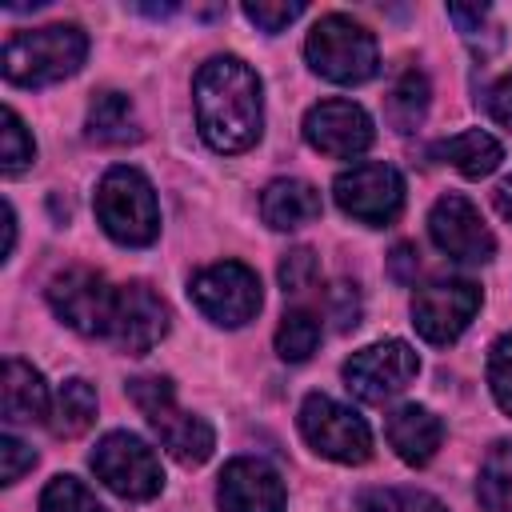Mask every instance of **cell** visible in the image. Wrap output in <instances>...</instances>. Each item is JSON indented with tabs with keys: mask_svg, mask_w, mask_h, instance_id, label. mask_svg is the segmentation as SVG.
<instances>
[{
	"mask_svg": "<svg viewBox=\"0 0 512 512\" xmlns=\"http://www.w3.org/2000/svg\"><path fill=\"white\" fill-rule=\"evenodd\" d=\"M48 304L68 328L84 336H108L116 288L92 268H64L48 280Z\"/></svg>",
	"mask_w": 512,
	"mask_h": 512,
	"instance_id": "30bf717a",
	"label": "cell"
},
{
	"mask_svg": "<svg viewBox=\"0 0 512 512\" xmlns=\"http://www.w3.org/2000/svg\"><path fill=\"white\" fill-rule=\"evenodd\" d=\"M496 212H500L504 220H512V176L496 184Z\"/></svg>",
	"mask_w": 512,
	"mask_h": 512,
	"instance_id": "8d00e7d4",
	"label": "cell"
},
{
	"mask_svg": "<svg viewBox=\"0 0 512 512\" xmlns=\"http://www.w3.org/2000/svg\"><path fill=\"white\" fill-rule=\"evenodd\" d=\"M448 16L456 20V28H460V36L480 52V56H492L496 48H500V24L492 20V8L488 4H448Z\"/></svg>",
	"mask_w": 512,
	"mask_h": 512,
	"instance_id": "484cf974",
	"label": "cell"
},
{
	"mask_svg": "<svg viewBox=\"0 0 512 512\" xmlns=\"http://www.w3.org/2000/svg\"><path fill=\"white\" fill-rule=\"evenodd\" d=\"M96 216L100 228L128 248H144L160 236V204L144 172L116 164L96 184Z\"/></svg>",
	"mask_w": 512,
	"mask_h": 512,
	"instance_id": "3957f363",
	"label": "cell"
},
{
	"mask_svg": "<svg viewBox=\"0 0 512 512\" xmlns=\"http://www.w3.org/2000/svg\"><path fill=\"white\" fill-rule=\"evenodd\" d=\"M0 476H4V484H16L32 464H36V452L24 444V440H16V436H0Z\"/></svg>",
	"mask_w": 512,
	"mask_h": 512,
	"instance_id": "836d02e7",
	"label": "cell"
},
{
	"mask_svg": "<svg viewBox=\"0 0 512 512\" xmlns=\"http://www.w3.org/2000/svg\"><path fill=\"white\" fill-rule=\"evenodd\" d=\"M320 276V260L312 248H292L284 260H280V288L284 292H308Z\"/></svg>",
	"mask_w": 512,
	"mask_h": 512,
	"instance_id": "4dcf8cb0",
	"label": "cell"
},
{
	"mask_svg": "<svg viewBox=\"0 0 512 512\" xmlns=\"http://www.w3.org/2000/svg\"><path fill=\"white\" fill-rule=\"evenodd\" d=\"M488 384H492L496 404L512 416V332L500 336L488 352Z\"/></svg>",
	"mask_w": 512,
	"mask_h": 512,
	"instance_id": "f546056e",
	"label": "cell"
},
{
	"mask_svg": "<svg viewBox=\"0 0 512 512\" xmlns=\"http://www.w3.org/2000/svg\"><path fill=\"white\" fill-rule=\"evenodd\" d=\"M304 56H308L312 72H320L332 84H364L380 68L376 36L340 12H328L312 24V32L304 40Z\"/></svg>",
	"mask_w": 512,
	"mask_h": 512,
	"instance_id": "5b68a950",
	"label": "cell"
},
{
	"mask_svg": "<svg viewBox=\"0 0 512 512\" xmlns=\"http://www.w3.org/2000/svg\"><path fill=\"white\" fill-rule=\"evenodd\" d=\"M316 344H320V320L308 308H296V312H288L280 320V328H276V352H280V360L300 364V360H308L316 352Z\"/></svg>",
	"mask_w": 512,
	"mask_h": 512,
	"instance_id": "d4e9b609",
	"label": "cell"
},
{
	"mask_svg": "<svg viewBox=\"0 0 512 512\" xmlns=\"http://www.w3.org/2000/svg\"><path fill=\"white\" fill-rule=\"evenodd\" d=\"M220 512H284V480L256 456H236L220 472Z\"/></svg>",
	"mask_w": 512,
	"mask_h": 512,
	"instance_id": "2e32d148",
	"label": "cell"
},
{
	"mask_svg": "<svg viewBox=\"0 0 512 512\" xmlns=\"http://www.w3.org/2000/svg\"><path fill=\"white\" fill-rule=\"evenodd\" d=\"M476 496L488 512H512V440H496L480 464Z\"/></svg>",
	"mask_w": 512,
	"mask_h": 512,
	"instance_id": "cb8c5ba5",
	"label": "cell"
},
{
	"mask_svg": "<svg viewBox=\"0 0 512 512\" xmlns=\"http://www.w3.org/2000/svg\"><path fill=\"white\" fill-rule=\"evenodd\" d=\"M488 112H492V120H496L500 128L512 132V72H504V76L488 88Z\"/></svg>",
	"mask_w": 512,
	"mask_h": 512,
	"instance_id": "e575fe53",
	"label": "cell"
},
{
	"mask_svg": "<svg viewBox=\"0 0 512 512\" xmlns=\"http://www.w3.org/2000/svg\"><path fill=\"white\" fill-rule=\"evenodd\" d=\"M0 404H4V420L8 424H36L48 420V384L44 376L24 364V360H4V380H0Z\"/></svg>",
	"mask_w": 512,
	"mask_h": 512,
	"instance_id": "e0dca14e",
	"label": "cell"
},
{
	"mask_svg": "<svg viewBox=\"0 0 512 512\" xmlns=\"http://www.w3.org/2000/svg\"><path fill=\"white\" fill-rule=\"evenodd\" d=\"M88 56V36L76 24H44L16 32L4 44V76L20 88H44L72 76Z\"/></svg>",
	"mask_w": 512,
	"mask_h": 512,
	"instance_id": "7a4b0ae2",
	"label": "cell"
},
{
	"mask_svg": "<svg viewBox=\"0 0 512 512\" xmlns=\"http://www.w3.org/2000/svg\"><path fill=\"white\" fill-rule=\"evenodd\" d=\"M416 372H420V360H416V352L404 340H380V344H368V348L348 356L344 384L360 400L384 404V400L400 396L416 380Z\"/></svg>",
	"mask_w": 512,
	"mask_h": 512,
	"instance_id": "8fae6325",
	"label": "cell"
},
{
	"mask_svg": "<svg viewBox=\"0 0 512 512\" xmlns=\"http://www.w3.org/2000/svg\"><path fill=\"white\" fill-rule=\"evenodd\" d=\"M300 432L312 444V452H320V456H328L336 464H364L372 456L368 424L352 408L336 404L324 392L304 396V404H300Z\"/></svg>",
	"mask_w": 512,
	"mask_h": 512,
	"instance_id": "ba28073f",
	"label": "cell"
},
{
	"mask_svg": "<svg viewBox=\"0 0 512 512\" xmlns=\"http://www.w3.org/2000/svg\"><path fill=\"white\" fill-rule=\"evenodd\" d=\"M432 156L444 160V164H452V168L464 172L468 180H480V176H488V172L500 168L504 148H500L488 132L468 128V132H460V136H448V140L432 144Z\"/></svg>",
	"mask_w": 512,
	"mask_h": 512,
	"instance_id": "44dd1931",
	"label": "cell"
},
{
	"mask_svg": "<svg viewBox=\"0 0 512 512\" xmlns=\"http://www.w3.org/2000/svg\"><path fill=\"white\" fill-rule=\"evenodd\" d=\"M188 296L196 300V308L212 324H224V328L248 324L260 312V300H264L260 296V276L240 260H220V264L200 268L188 284Z\"/></svg>",
	"mask_w": 512,
	"mask_h": 512,
	"instance_id": "8992f818",
	"label": "cell"
},
{
	"mask_svg": "<svg viewBox=\"0 0 512 512\" xmlns=\"http://www.w3.org/2000/svg\"><path fill=\"white\" fill-rule=\"evenodd\" d=\"M332 192L340 212L368 228H388L404 208V176L384 160L352 164L348 172L336 176Z\"/></svg>",
	"mask_w": 512,
	"mask_h": 512,
	"instance_id": "52a82bcc",
	"label": "cell"
},
{
	"mask_svg": "<svg viewBox=\"0 0 512 512\" xmlns=\"http://www.w3.org/2000/svg\"><path fill=\"white\" fill-rule=\"evenodd\" d=\"M92 420H96V392H92V384H88V380H80V376L64 380V384H60V392H56V404H52L48 428H52L56 436L72 440V436L88 432V424H92Z\"/></svg>",
	"mask_w": 512,
	"mask_h": 512,
	"instance_id": "7402d4cb",
	"label": "cell"
},
{
	"mask_svg": "<svg viewBox=\"0 0 512 512\" xmlns=\"http://www.w3.org/2000/svg\"><path fill=\"white\" fill-rule=\"evenodd\" d=\"M128 396L132 404L144 412V420L152 424V432L160 436V444L188 468L204 464L216 448V436L208 428L204 416H192L176 404V392H172V380L168 376H136L128 380Z\"/></svg>",
	"mask_w": 512,
	"mask_h": 512,
	"instance_id": "277c9868",
	"label": "cell"
},
{
	"mask_svg": "<svg viewBox=\"0 0 512 512\" xmlns=\"http://www.w3.org/2000/svg\"><path fill=\"white\" fill-rule=\"evenodd\" d=\"M480 288L472 280H432L412 296V324L428 344H452L476 316Z\"/></svg>",
	"mask_w": 512,
	"mask_h": 512,
	"instance_id": "7c38bea8",
	"label": "cell"
},
{
	"mask_svg": "<svg viewBox=\"0 0 512 512\" xmlns=\"http://www.w3.org/2000/svg\"><path fill=\"white\" fill-rule=\"evenodd\" d=\"M372 120H368V112L360 108V104H352V100H320V104H312L308 108V116H304V140L316 148V152H324V156H332V160H352V156H360L368 144H372Z\"/></svg>",
	"mask_w": 512,
	"mask_h": 512,
	"instance_id": "9a60e30c",
	"label": "cell"
},
{
	"mask_svg": "<svg viewBox=\"0 0 512 512\" xmlns=\"http://www.w3.org/2000/svg\"><path fill=\"white\" fill-rule=\"evenodd\" d=\"M92 472L124 500H152L164 488L160 456L132 432H108L92 452Z\"/></svg>",
	"mask_w": 512,
	"mask_h": 512,
	"instance_id": "9c48e42d",
	"label": "cell"
},
{
	"mask_svg": "<svg viewBox=\"0 0 512 512\" xmlns=\"http://www.w3.org/2000/svg\"><path fill=\"white\" fill-rule=\"evenodd\" d=\"M388 268H392V276L400 284H412L416 280V248L412 244H396L392 256H388Z\"/></svg>",
	"mask_w": 512,
	"mask_h": 512,
	"instance_id": "d590c367",
	"label": "cell"
},
{
	"mask_svg": "<svg viewBox=\"0 0 512 512\" xmlns=\"http://www.w3.org/2000/svg\"><path fill=\"white\" fill-rule=\"evenodd\" d=\"M444 440V424L424 404H404L388 416V444L404 464H428Z\"/></svg>",
	"mask_w": 512,
	"mask_h": 512,
	"instance_id": "ac0fdd59",
	"label": "cell"
},
{
	"mask_svg": "<svg viewBox=\"0 0 512 512\" xmlns=\"http://www.w3.org/2000/svg\"><path fill=\"white\" fill-rule=\"evenodd\" d=\"M300 12L304 4H244V16L264 32H284Z\"/></svg>",
	"mask_w": 512,
	"mask_h": 512,
	"instance_id": "d6a6232c",
	"label": "cell"
},
{
	"mask_svg": "<svg viewBox=\"0 0 512 512\" xmlns=\"http://www.w3.org/2000/svg\"><path fill=\"white\" fill-rule=\"evenodd\" d=\"M84 128H88V140H96V144H132V140H140V120H136L132 100L124 92H112V88L92 96Z\"/></svg>",
	"mask_w": 512,
	"mask_h": 512,
	"instance_id": "ffe728a7",
	"label": "cell"
},
{
	"mask_svg": "<svg viewBox=\"0 0 512 512\" xmlns=\"http://www.w3.org/2000/svg\"><path fill=\"white\" fill-rule=\"evenodd\" d=\"M32 156H36L32 132L24 128V120L12 108H4V128H0V168H4V176L24 172L32 164Z\"/></svg>",
	"mask_w": 512,
	"mask_h": 512,
	"instance_id": "f1b7e54d",
	"label": "cell"
},
{
	"mask_svg": "<svg viewBox=\"0 0 512 512\" xmlns=\"http://www.w3.org/2000/svg\"><path fill=\"white\" fill-rule=\"evenodd\" d=\"M168 332V304L140 280L120 284L116 288V308H112V324H108V340L120 352L144 356L152 352Z\"/></svg>",
	"mask_w": 512,
	"mask_h": 512,
	"instance_id": "5bb4252c",
	"label": "cell"
},
{
	"mask_svg": "<svg viewBox=\"0 0 512 512\" xmlns=\"http://www.w3.org/2000/svg\"><path fill=\"white\" fill-rule=\"evenodd\" d=\"M428 232H432V244L452 256V260H464V264H484L492 260L496 252V236L492 228L484 224V216L476 212V204L460 192H448L432 204L428 212Z\"/></svg>",
	"mask_w": 512,
	"mask_h": 512,
	"instance_id": "4fadbf2b",
	"label": "cell"
},
{
	"mask_svg": "<svg viewBox=\"0 0 512 512\" xmlns=\"http://www.w3.org/2000/svg\"><path fill=\"white\" fill-rule=\"evenodd\" d=\"M192 96H196V124L208 148L244 152L260 140L264 128L260 76L240 56H212L196 72Z\"/></svg>",
	"mask_w": 512,
	"mask_h": 512,
	"instance_id": "6da1fadb",
	"label": "cell"
},
{
	"mask_svg": "<svg viewBox=\"0 0 512 512\" xmlns=\"http://www.w3.org/2000/svg\"><path fill=\"white\" fill-rule=\"evenodd\" d=\"M328 316H332L336 328H344V332L360 324V292H356V284L340 280V284L328 288Z\"/></svg>",
	"mask_w": 512,
	"mask_h": 512,
	"instance_id": "1f68e13d",
	"label": "cell"
},
{
	"mask_svg": "<svg viewBox=\"0 0 512 512\" xmlns=\"http://www.w3.org/2000/svg\"><path fill=\"white\" fill-rule=\"evenodd\" d=\"M40 512H108L76 476H52L40 492Z\"/></svg>",
	"mask_w": 512,
	"mask_h": 512,
	"instance_id": "83f0119b",
	"label": "cell"
},
{
	"mask_svg": "<svg viewBox=\"0 0 512 512\" xmlns=\"http://www.w3.org/2000/svg\"><path fill=\"white\" fill-rule=\"evenodd\" d=\"M320 212H324V200H320V192L308 180H272L264 188V196H260L264 224L280 228V232L304 228V224L320 220Z\"/></svg>",
	"mask_w": 512,
	"mask_h": 512,
	"instance_id": "d6986e66",
	"label": "cell"
},
{
	"mask_svg": "<svg viewBox=\"0 0 512 512\" xmlns=\"http://www.w3.org/2000/svg\"><path fill=\"white\" fill-rule=\"evenodd\" d=\"M360 512H448V508L420 488H368L360 496Z\"/></svg>",
	"mask_w": 512,
	"mask_h": 512,
	"instance_id": "4316f807",
	"label": "cell"
},
{
	"mask_svg": "<svg viewBox=\"0 0 512 512\" xmlns=\"http://www.w3.org/2000/svg\"><path fill=\"white\" fill-rule=\"evenodd\" d=\"M428 96H432V88H428V76L424 72H416V68L400 72V80L392 84L388 104H384L388 124L396 132H416L424 124V116H428Z\"/></svg>",
	"mask_w": 512,
	"mask_h": 512,
	"instance_id": "603a6c76",
	"label": "cell"
}]
</instances>
